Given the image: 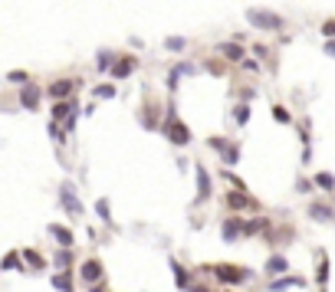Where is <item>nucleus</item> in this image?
<instances>
[{"instance_id": "5", "label": "nucleus", "mask_w": 335, "mask_h": 292, "mask_svg": "<svg viewBox=\"0 0 335 292\" xmlns=\"http://www.w3.org/2000/svg\"><path fill=\"white\" fill-rule=\"evenodd\" d=\"M197 197H201V200L211 197V181H207V171H204V167L197 171Z\"/></svg>"}, {"instance_id": "28", "label": "nucleus", "mask_w": 335, "mask_h": 292, "mask_svg": "<svg viewBox=\"0 0 335 292\" xmlns=\"http://www.w3.org/2000/svg\"><path fill=\"white\" fill-rule=\"evenodd\" d=\"M329 53H335V43H329Z\"/></svg>"}, {"instance_id": "1", "label": "nucleus", "mask_w": 335, "mask_h": 292, "mask_svg": "<svg viewBox=\"0 0 335 292\" xmlns=\"http://www.w3.org/2000/svg\"><path fill=\"white\" fill-rule=\"evenodd\" d=\"M214 273H217L220 283H230V286H234V283H243V279H250V273H247L243 266H227V263H224V266H217Z\"/></svg>"}, {"instance_id": "22", "label": "nucleus", "mask_w": 335, "mask_h": 292, "mask_svg": "<svg viewBox=\"0 0 335 292\" xmlns=\"http://www.w3.org/2000/svg\"><path fill=\"white\" fill-rule=\"evenodd\" d=\"M95 210H99L102 217H105V220H109V204H105V200H99V204H95Z\"/></svg>"}, {"instance_id": "4", "label": "nucleus", "mask_w": 335, "mask_h": 292, "mask_svg": "<svg viewBox=\"0 0 335 292\" xmlns=\"http://www.w3.org/2000/svg\"><path fill=\"white\" fill-rule=\"evenodd\" d=\"M79 273H82V279H86V283H99V279H102V263L99 260H86Z\"/></svg>"}, {"instance_id": "17", "label": "nucleus", "mask_w": 335, "mask_h": 292, "mask_svg": "<svg viewBox=\"0 0 335 292\" xmlns=\"http://www.w3.org/2000/svg\"><path fill=\"white\" fill-rule=\"evenodd\" d=\"M20 99H23V105H30V109H33L39 95H36V89H23V95H20Z\"/></svg>"}, {"instance_id": "25", "label": "nucleus", "mask_w": 335, "mask_h": 292, "mask_svg": "<svg viewBox=\"0 0 335 292\" xmlns=\"http://www.w3.org/2000/svg\"><path fill=\"white\" fill-rule=\"evenodd\" d=\"M184 46V40H178V36H174V40H168V49H181Z\"/></svg>"}, {"instance_id": "2", "label": "nucleus", "mask_w": 335, "mask_h": 292, "mask_svg": "<svg viewBox=\"0 0 335 292\" xmlns=\"http://www.w3.org/2000/svg\"><path fill=\"white\" fill-rule=\"evenodd\" d=\"M250 23H257V26H263V30H280L283 26V20L280 16H273V13H260V10H250Z\"/></svg>"}, {"instance_id": "27", "label": "nucleus", "mask_w": 335, "mask_h": 292, "mask_svg": "<svg viewBox=\"0 0 335 292\" xmlns=\"http://www.w3.org/2000/svg\"><path fill=\"white\" fill-rule=\"evenodd\" d=\"M3 269H16V256H7V260H3Z\"/></svg>"}, {"instance_id": "10", "label": "nucleus", "mask_w": 335, "mask_h": 292, "mask_svg": "<svg viewBox=\"0 0 335 292\" xmlns=\"http://www.w3.org/2000/svg\"><path fill=\"white\" fill-rule=\"evenodd\" d=\"M49 92H53L56 99H66V95L72 92V82H53V89H49Z\"/></svg>"}, {"instance_id": "14", "label": "nucleus", "mask_w": 335, "mask_h": 292, "mask_svg": "<svg viewBox=\"0 0 335 292\" xmlns=\"http://www.w3.org/2000/svg\"><path fill=\"white\" fill-rule=\"evenodd\" d=\"M132 69H135V59H122V63H118L112 72H115V76H128Z\"/></svg>"}, {"instance_id": "15", "label": "nucleus", "mask_w": 335, "mask_h": 292, "mask_svg": "<svg viewBox=\"0 0 335 292\" xmlns=\"http://www.w3.org/2000/svg\"><path fill=\"white\" fill-rule=\"evenodd\" d=\"M224 56H227V59H240V56H243V49L237 46V43H227V46H224Z\"/></svg>"}, {"instance_id": "12", "label": "nucleus", "mask_w": 335, "mask_h": 292, "mask_svg": "<svg viewBox=\"0 0 335 292\" xmlns=\"http://www.w3.org/2000/svg\"><path fill=\"white\" fill-rule=\"evenodd\" d=\"M309 213H312V217H319V220H332V210H329V207H322V204H312Z\"/></svg>"}, {"instance_id": "18", "label": "nucleus", "mask_w": 335, "mask_h": 292, "mask_svg": "<svg viewBox=\"0 0 335 292\" xmlns=\"http://www.w3.org/2000/svg\"><path fill=\"white\" fill-rule=\"evenodd\" d=\"M316 181H319V187H332V174H319V177H316Z\"/></svg>"}, {"instance_id": "20", "label": "nucleus", "mask_w": 335, "mask_h": 292, "mask_svg": "<svg viewBox=\"0 0 335 292\" xmlns=\"http://www.w3.org/2000/svg\"><path fill=\"white\" fill-rule=\"evenodd\" d=\"M326 279H329V263L322 260V263H319V283H326Z\"/></svg>"}, {"instance_id": "6", "label": "nucleus", "mask_w": 335, "mask_h": 292, "mask_svg": "<svg viewBox=\"0 0 335 292\" xmlns=\"http://www.w3.org/2000/svg\"><path fill=\"white\" fill-rule=\"evenodd\" d=\"M62 204L69 207L72 213H82V204H76V197H72V187H69V184L62 187Z\"/></svg>"}, {"instance_id": "9", "label": "nucleus", "mask_w": 335, "mask_h": 292, "mask_svg": "<svg viewBox=\"0 0 335 292\" xmlns=\"http://www.w3.org/2000/svg\"><path fill=\"white\" fill-rule=\"evenodd\" d=\"M49 233H53V237L59 240L62 246H69V243H72V233H69V230H62V227H49Z\"/></svg>"}, {"instance_id": "13", "label": "nucleus", "mask_w": 335, "mask_h": 292, "mask_svg": "<svg viewBox=\"0 0 335 292\" xmlns=\"http://www.w3.org/2000/svg\"><path fill=\"white\" fill-rule=\"evenodd\" d=\"M171 266H174V283H178V286H187V283H191V276H187V269H181L178 263H171Z\"/></svg>"}, {"instance_id": "26", "label": "nucleus", "mask_w": 335, "mask_h": 292, "mask_svg": "<svg viewBox=\"0 0 335 292\" xmlns=\"http://www.w3.org/2000/svg\"><path fill=\"white\" fill-rule=\"evenodd\" d=\"M273 115H276V119H280V122H289V115H286V109H273Z\"/></svg>"}, {"instance_id": "7", "label": "nucleus", "mask_w": 335, "mask_h": 292, "mask_svg": "<svg viewBox=\"0 0 335 292\" xmlns=\"http://www.w3.org/2000/svg\"><path fill=\"white\" fill-rule=\"evenodd\" d=\"M289 269V263L283 260V256H273V260L266 263V273H273V276H280V273H286Z\"/></svg>"}, {"instance_id": "8", "label": "nucleus", "mask_w": 335, "mask_h": 292, "mask_svg": "<svg viewBox=\"0 0 335 292\" xmlns=\"http://www.w3.org/2000/svg\"><path fill=\"white\" fill-rule=\"evenodd\" d=\"M243 233V223L240 220H227L224 223V240H234V237H240Z\"/></svg>"}, {"instance_id": "19", "label": "nucleus", "mask_w": 335, "mask_h": 292, "mask_svg": "<svg viewBox=\"0 0 335 292\" xmlns=\"http://www.w3.org/2000/svg\"><path fill=\"white\" fill-rule=\"evenodd\" d=\"M95 92H99L102 99H112V95H115V89H112V86H99V89H95Z\"/></svg>"}, {"instance_id": "3", "label": "nucleus", "mask_w": 335, "mask_h": 292, "mask_svg": "<svg viewBox=\"0 0 335 292\" xmlns=\"http://www.w3.org/2000/svg\"><path fill=\"white\" fill-rule=\"evenodd\" d=\"M164 135H168L174 145H187L191 142V132H187L181 122H168V125H164Z\"/></svg>"}, {"instance_id": "21", "label": "nucleus", "mask_w": 335, "mask_h": 292, "mask_svg": "<svg viewBox=\"0 0 335 292\" xmlns=\"http://www.w3.org/2000/svg\"><path fill=\"white\" fill-rule=\"evenodd\" d=\"M23 256L33 263V266H43V256H39V253H23Z\"/></svg>"}, {"instance_id": "24", "label": "nucleus", "mask_w": 335, "mask_h": 292, "mask_svg": "<svg viewBox=\"0 0 335 292\" xmlns=\"http://www.w3.org/2000/svg\"><path fill=\"white\" fill-rule=\"evenodd\" d=\"M247 115H250L247 105H240V109H237V122H247Z\"/></svg>"}, {"instance_id": "23", "label": "nucleus", "mask_w": 335, "mask_h": 292, "mask_svg": "<svg viewBox=\"0 0 335 292\" xmlns=\"http://www.w3.org/2000/svg\"><path fill=\"white\" fill-rule=\"evenodd\" d=\"M247 204V197H240V194H234V197H230V207H243Z\"/></svg>"}, {"instance_id": "16", "label": "nucleus", "mask_w": 335, "mask_h": 292, "mask_svg": "<svg viewBox=\"0 0 335 292\" xmlns=\"http://www.w3.org/2000/svg\"><path fill=\"white\" fill-rule=\"evenodd\" d=\"M289 286H303V279H280V283H273V292H283Z\"/></svg>"}, {"instance_id": "11", "label": "nucleus", "mask_w": 335, "mask_h": 292, "mask_svg": "<svg viewBox=\"0 0 335 292\" xmlns=\"http://www.w3.org/2000/svg\"><path fill=\"white\" fill-rule=\"evenodd\" d=\"M53 286H56L59 292H69V289H72V279L66 276V273H59V276H53Z\"/></svg>"}]
</instances>
